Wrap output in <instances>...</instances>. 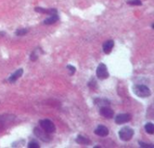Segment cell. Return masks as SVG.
<instances>
[{
	"mask_svg": "<svg viewBox=\"0 0 154 148\" xmlns=\"http://www.w3.org/2000/svg\"><path fill=\"white\" fill-rule=\"evenodd\" d=\"M133 92L139 98H148L151 96L152 92L150 90V89L143 84H136L134 85L132 88Z\"/></svg>",
	"mask_w": 154,
	"mask_h": 148,
	"instance_id": "6da1fadb",
	"label": "cell"
},
{
	"mask_svg": "<svg viewBox=\"0 0 154 148\" xmlns=\"http://www.w3.org/2000/svg\"><path fill=\"white\" fill-rule=\"evenodd\" d=\"M118 135H119V137H120L121 140H123V141H129L134 137V131L131 128H129V127H124L123 128L120 129Z\"/></svg>",
	"mask_w": 154,
	"mask_h": 148,
	"instance_id": "7a4b0ae2",
	"label": "cell"
},
{
	"mask_svg": "<svg viewBox=\"0 0 154 148\" xmlns=\"http://www.w3.org/2000/svg\"><path fill=\"white\" fill-rule=\"evenodd\" d=\"M14 118H15L14 116L9 115V114L0 116V131L7 128L14 122Z\"/></svg>",
	"mask_w": 154,
	"mask_h": 148,
	"instance_id": "3957f363",
	"label": "cell"
},
{
	"mask_svg": "<svg viewBox=\"0 0 154 148\" xmlns=\"http://www.w3.org/2000/svg\"><path fill=\"white\" fill-rule=\"evenodd\" d=\"M40 126L41 128L47 133L51 134V133H55L56 132V127L54 125V123L52 121H51L50 119H43L40 121Z\"/></svg>",
	"mask_w": 154,
	"mask_h": 148,
	"instance_id": "277c9868",
	"label": "cell"
},
{
	"mask_svg": "<svg viewBox=\"0 0 154 148\" xmlns=\"http://www.w3.org/2000/svg\"><path fill=\"white\" fill-rule=\"evenodd\" d=\"M33 133L39 139H41L43 142H51V137L50 136V134L45 132L42 128H38V127L34 128Z\"/></svg>",
	"mask_w": 154,
	"mask_h": 148,
	"instance_id": "5b68a950",
	"label": "cell"
},
{
	"mask_svg": "<svg viewBox=\"0 0 154 148\" xmlns=\"http://www.w3.org/2000/svg\"><path fill=\"white\" fill-rule=\"evenodd\" d=\"M96 74H97V77L99 79V80H106L109 77V74H108V71H107V68H106V65L104 64V63H100L97 69V71H96Z\"/></svg>",
	"mask_w": 154,
	"mask_h": 148,
	"instance_id": "8992f818",
	"label": "cell"
},
{
	"mask_svg": "<svg viewBox=\"0 0 154 148\" xmlns=\"http://www.w3.org/2000/svg\"><path fill=\"white\" fill-rule=\"evenodd\" d=\"M131 119H132L131 115L125 113V114H119V115H117L116 118V119H115V121H116V124L122 125V124H125V123L130 122Z\"/></svg>",
	"mask_w": 154,
	"mask_h": 148,
	"instance_id": "52a82bcc",
	"label": "cell"
},
{
	"mask_svg": "<svg viewBox=\"0 0 154 148\" xmlns=\"http://www.w3.org/2000/svg\"><path fill=\"white\" fill-rule=\"evenodd\" d=\"M99 114L106 118H112L114 117V110L107 107H101L99 110Z\"/></svg>",
	"mask_w": 154,
	"mask_h": 148,
	"instance_id": "ba28073f",
	"label": "cell"
},
{
	"mask_svg": "<svg viewBox=\"0 0 154 148\" xmlns=\"http://www.w3.org/2000/svg\"><path fill=\"white\" fill-rule=\"evenodd\" d=\"M95 134L98 137H105L106 136H108L109 134V130L105 126H102V125H99L96 129H95Z\"/></svg>",
	"mask_w": 154,
	"mask_h": 148,
	"instance_id": "9c48e42d",
	"label": "cell"
},
{
	"mask_svg": "<svg viewBox=\"0 0 154 148\" xmlns=\"http://www.w3.org/2000/svg\"><path fill=\"white\" fill-rule=\"evenodd\" d=\"M34 11L37 12V13H40V14H58V11L57 9L55 8H42V7H35L34 8Z\"/></svg>",
	"mask_w": 154,
	"mask_h": 148,
	"instance_id": "30bf717a",
	"label": "cell"
},
{
	"mask_svg": "<svg viewBox=\"0 0 154 148\" xmlns=\"http://www.w3.org/2000/svg\"><path fill=\"white\" fill-rule=\"evenodd\" d=\"M115 46V42L113 40H108L103 43V52L106 54H109Z\"/></svg>",
	"mask_w": 154,
	"mask_h": 148,
	"instance_id": "8fae6325",
	"label": "cell"
},
{
	"mask_svg": "<svg viewBox=\"0 0 154 148\" xmlns=\"http://www.w3.org/2000/svg\"><path fill=\"white\" fill-rule=\"evenodd\" d=\"M23 69H19V70H17L16 71H14L9 78H8V81L10 82V83H14V82H15L19 78H21L22 77V75H23Z\"/></svg>",
	"mask_w": 154,
	"mask_h": 148,
	"instance_id": "7c38bea8",
	"label": "cell"
},
{
	"mask_svg": "<svg viewBox=\"0 0 154 148\" xmlns=\"http://www.w3.org/2000/svg\"><path fill=\"white\" fill-rule=\"evenodd\" d=\"M94 103H95V105L96 106H97V107H107V106H109L110 105V101L108 100V99H96L95 100H94Z\"/></svg>",
	"mask_w": 154,
	"mask_h": 148,
	"instance_id": "4fadbf2b",
	"label": "cell"
},
{
	"mask_svg": "<svg viewBox=\"0 0 154 148\" xmlns=\"http://www.w3.org/2000/svg\"><path fill=\"white\" fill-rule=\"evenodd\" d=\"M59 16H58V14H51L48 18H46L44 21H43V24H55L56 22L59 21Z\"/></svg>",
	"mask_w": 154,
	"mask_h": 148,
	"instance_id": "5bb4252c",
	"label": "cell"
},
{
	"mask_svg": "<svg viewBox=\"0 0 154 148\" xmlns=\"http://www.w3.org/2000/svg\"><path fill=\"white\" fill-rule=\"evenodd\" d=\"M76 142H77L78 144H79V145H84V146H88V145L91 144V141H90L88 138H87V137H83V136H81V135H79V136L77 137Z\"/></svg>",
	"mask_w": 154,
	"mask_h": 148,
	"instance_id": "9a60e30c",
	"label": "cell"
},
{
	"mask_svg": "<svg viewBox=\"0 0 154 148\" xmlns=\"http://www.w3.org/2000/svg\"><path fill=\"white\" fill-rule=\"evenodd\" d=\"M144 129H145V131L148 133V134H150V135H152L154 133V126L152 123H151V122H149V123H146L145 124V126H144Z\"/></svg>",
	"mask_w": 154,
	"mask_h": 148,
	"instance_id": "2e32d148",
	"label": "cell"
},
{
	"mask_svg": "<svg viewBox=\"0 0 154 148\" xmlns=\"http://www.w3.org/2000/svg\"><path fill=\"white\" fill-rule=\"evenodd\" d=\"M28 32H29L28 29L23 28V29H18V30H16L15 33H14V34L17 35V36H23V35H25Z\"/></svg>",
	"mask_w": 154,
	"mask_h": 148,
	"instance_id": "e0dca14e",
	"label": "cell"
},
{
	"mask_svg": "<svg viewBox=\"0 0 154 148\" xmlns=\"http://www.w3.org/2000/svg\"><path fill=\"white\" fill-rule=\"evenodd\" d=\"M88 86L90 89H92V90L97 89V81L95 80V78H92V79L88 81Z\"/></svg>",
	"mask_w": 154,
	"mask_h": 148,
	"instance_id": "ac0fdd59",
	"label": "cell"
},
{
	"mask_svg": "<svg viewBox=\"0 0 154 148\" xmlns=\"http://www.w3.org/2000/svg\"><path fill=\"white\" fill-rule=\"evenodd\" d=\"M39 57V53L37 52V49L34 50L32 53H31V56H30V60L32 61H35Z\"/></svg>",
	"mask_w": 154,
	"mask_h": 148,
	"instance_id": "d6986e66",
	"label": "cell"
},
{
	"mask_svg": "<svg viewBox=\"0 0 154 148\" xmlns=\"http://www.w3.org/2000/svg\"><path fill=\"white\" fill-rule=\"evenodd\" d=\"M23 145H24V140L21 139V140L15 141L14 143H13L12 146L13 147H22V146H23Z\"/></svg>",
	"mask_w": 154,
	"mask_h": 148,
	"instance_id": "ffe728a7",
	"label": "cell"
},
{
	"mask_svg": "<svg viewBox=\"0 0 154 148\" xmlns=\"http://www.w3.org/2000/svg\"><path fill=\"white\" fill-rule=\"evenodd\" d=\"M40 147V145L37 141L35 140H32L31 142H29L28 144V148H39Z\"/></svg>",
	"mask_w": 154,
	"mask_h": 148,
	"instance_id": "44dd1931",
	"label": "cell"
},
{
	"mask_svg": "<svg viewBox=\"0 0 154 148\" xmlns=\"http://www.w3.org/2000/svg\"><path fill=\"white\" fill-rule=\"evenodd\" d=\"M127 4L130 5H143L141 0H129L127 1Z\"/></svg>",
	"mask_w": 154,
	"mask_h": 148,
	"instance_id": "7402d4cb",
	"label": "cell"
},
{
	"mask_svg": "<svg viewBox=\"0 0 154 148\" xmlns=\"http://www.w3.org/2000/svg\"><path fill=\"white\" fill-rule=\"evenodd\" d=\"M138 144H139V146H140L141 147H143V148H153L154 147L153 145H152V144H146V143L142 142V141H139V142H138Z\"/></svg>",
	"mask_w": 154,
	"mask_h": 148,
	"instance_id": "603a6c76",
	"label": "cell"
},
{
	"mask_svg": "<svg viewBox=\"0 0 154 148\" xmlns=\"http://www.w3.org/2000/svg\"><path fill=\"white\" fill-rule=\"evenodd\" d=\"M67 69L69 70V74L72 76L75 72H76V68L72 65H67Z\"/></svg>",
	"mask_w": 154,
	"mask_h": 148,
	"instance_id": "cb8c5ba5",
	"label": "cell"
},
{
	"mask_svg": "<svg viewBox=\"0 0 154 148\" xmlns=\"http://www.w3.org/2000/svg\"><path fill=\"white\" fill-rule=\"evenodd\" d=\"M5 34V32H1V33H0V35H1V36H4Z\"/></svg>",
	"mask_w": 154,
	"mask_h": 148,
	"instance_id": "d4e9b609",
	"label": "cell"
}]
</instances>
